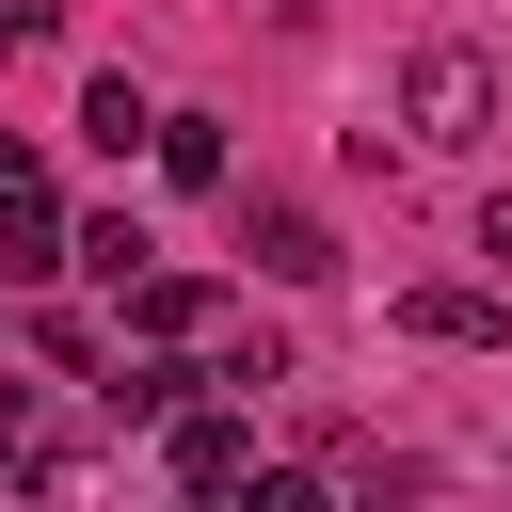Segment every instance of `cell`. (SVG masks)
I'll list each match as a JSON object with an SVG mask.
<instances>
[{
	"mask_svg": "<svg viewBox=\"0 0 512 512\" xmlns=\"http://www.w3.org/2000/svg\"><path fill=\"white\" fill-rule=\"evenodd\" d=\"M496 112H512V96H496L480 48H416V64H400V128H416V144H480Z\"/></svg>",
	"mask_w": 512,
	"mask_h": 512,
	"instance_id": "cell-1",
	"label": "cell"
},
{
	"mask_svg": "<svg viewBox=\"0 0 512 512\" xmlns=\"http://www.w3.org/2000/svg\"><path fill=\"white\" fill-rule=\"evenodd\" d=\"M240 256H256L272 288H320V272H336V224H320L304 192H240Z\"/></svg>",
	"mask_w": 512,
	"mask_h": 512,
	"instance_id": "cell-2",
	"label": "cell"
},
{
	"mask_svg": "<svg viewBox=\"0 0 512 512\" xmlns=\"http://www.w3.org/2000/svg\"><path fill=\"white\" fill-rule=\"evenodd\" d=\"M80 224H64V192H48V160H16L0 144V272H48Z\"/></svg>",
	"mask_w": 512,
	"mask_h": 512,
	"instance_id": "cell-3",
	"label": "cell"
},
{
	"mask_svg": "<svg viewBox=\"0 0 512 512\" xmlns=\"http://www.w3.org/2000/svg\"><path fill=\"white\" fill-rule=\"evenodd\" d=\"M400 320H416L432 352H496V336H512V304H496V288H416Z\"/></svg>",
	"mask_w": 512,
	"mask_h": 512,
	"instance_id": "cell-4",
	"label": "cell"
},
{
	"mask_svg": "<svg viewBox=\"0 0 512 512\" xmlns=\"http://www.w3.org/2000/svg\"><path fill=\"white\" fill-rule=\"evenodd\" d=\"M240 464H256L240 416H176V480H192V496H240Z\"/></svg>",
	"mask_w": 512,
	"mask_h": 512,
	"instance_id": "cell-5",
	"label": "cell"
},
{
	"mask_svg": "<svg viewBox=\"0 0 512 512\" xmlns=\"http://www.w3.org/2000/svg\"><path fill=\"white\" fill-rule=\"evenodd\" d=\"M128 320H144V336H208V288H192V272H160V256H144V272H128Z\"/></svg>",
	"mask_w": 512,
	"mask_h": 512,
	"instance_id": "cell-6",
	"label": "cell"
},
{
	"mask_svg": "<svg viewBox=\"0 0 512 512\" xmlns=\"http://www.w3.org/2000/svg\"><path fill=\"white\" fill-rule=\"evenodd\" d=\"M80 128L128 160V144H160V96H144V80H96V96H80Z\"/></svg>",
	"mask_w": 512,
	"mask_h": 512,
	"instance_id": "cell-7",
	"label": "cell"
},
{
	"mask_svg": "<svg viewBox=\"0 0 512 512\" xmlns=\"http://www.w3.org/2000/svg\"><path fill=\"white\" fill-rule=\"evenodd\" d=\"M64 256H80V272H112V288H128V272H144V256H160V240H144V224H128V208H96V224H80V240H64Z\"/></svg>",
	"mask_w": 512,
	"mask_h": 512,
	"instance_id": "cell-8",
	"label": "cell"
},
{
	"mask_svg": "<svg viewBox=\"0 0 512 512\" xmlns=\"http://www.w3.org/2000/svg\"><path fill=\"white\" fill-rule=\"evenodd\" d=\"M160 176H192V192H208V176H224V128H208V112H160Z\"/></svg>",
	"mask_w": 512,
	"mask_h": 512,
	"instance_id": "cell-9",
	"label": "cell"
},
{
	"mask_svg": "<svg viewBox=\"0 0 512 512\" xmlns=\"http://www.w3.org/2000/svg\"><path fill=\"white\" fill-rule=\"evenodd\" d=\"M224 512H336V496H320V480H304V464H256V480H240V496H224Z\"/></svg>",
	"mask_w": 512,
	"mask_h": 512,
	"instance_id": "cell-10",
	"label": "cell"
},
{
	"mask_svg": "<svg viewBox=\"0 0 512 512\" xmlns=\"http://www.w3.org/2000/svg\"><path fill=\"white\" fill-rule=\"evenodd\" d=\"M480 256H496V272H512V192H496V208H480Z\"/></svg>",
	"mask_w": 512,
	"mask_h": 512,
	"instance_id": "cell-11",
	"label": "cell"
}]
</instances>
